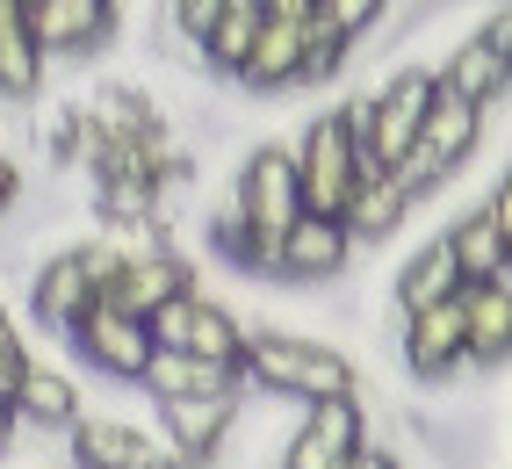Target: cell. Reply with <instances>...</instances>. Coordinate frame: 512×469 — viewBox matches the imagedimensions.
Masks as SVG:
<instances>
[{
	"instance_id": "1",
	"label": "cell",
	"mask_w": 512,
	"mask_h": 469,
	"mask_svg": "<svg viewBox=\"0 0 512 469\" xmlns=\"http://www.w3.org/2000/svg\"><path fill=\"white\" fill-rule=\"evenodd\" d=\"M238 376L253 390H267V397H289V405H318V397L361 390V368L332 340H318V332H275V325H253Z\"/></svg>"
},
{
	"instance_id": "2",
	"label": "cell",
	"mask_w": 512,
	"mask_h": 469,
	"mask_svg": "<svg viewBox=\"0 0 512 469\" xmlns=\"http://www.w3.org/2000/svg\"><path fill=\"white\" fill-rule=\"evenodd\" d=\"M109 282H116V253L87 231V239L58 246V253H44L37 267H29V318H37L51 340H65Z\"/></svg>"
},
{
	"instance_id": "3",
	"label": "cell",
	"mask_w": 512,
	"mask_h": 469,
	"mask_svg": "<svg viewBox=\"0 0 512 469\" xmlns=\"http://www.w3.org/2000/svg\"><path fill=\"white\" fill-rule=\"evenodd\" d=\"M145 332H152V347H181V354L224 361V368L246 361V340H253L246 311H238L231 296H210L202 282L181 289V296H166V304H152L145 311Z\"/></svg>"
},
{
	"instance_id": "4",
	"label": "cell",
	"mask_w": 512,
	"mask_h": 469,
	"mask_svg": "<svg viewBox=\"0 0 512 469\" xmlns=\"http://www.w3.org/2000/svg\"><path fill=\"white\" fill-rule=\"evenodd\" d=\"M296 188H303V210H325L339 217L347 210V195L361 181V138H354V109L347 102H332L318 109L311 123L296 130Z\"/></svg>"
},
{
	"instance_id": "5",
	"label": "cell",
	"mask_w": 512,
	"mask_h": 469,
	"mask_svg": "<svg viewBox=\"0 0 512 469\" xmlns=\"http://www.w3.org/2000/svg\"><path fill=\"white\" fill-rule=\"evenodd\" d=\"M231 203H238V217H246V231L275 253V239H282V224L303 210V188H296V152L282 145V138H260V145H246V159H238V174H231Z\"/></svg>"
},
{
	"instance_id": "6",
	"label": "cell",
	"mask_w": 512,
	"mask_h": 469,
	"mask_svg": "<svg viewBox=\"0 0 512 469\" xmlns=\"http://www.w3.org/2000/svg\"><path fill=\"white\" fill-rule=\"evenodd\" d=\"M354 239H347V224L325 217V210H296L282 224V239H275V260H267V275H275L282 289H325L339 282L354 267Z\"/></svg>"
},
{
	"instance_id": "7",
	"label": "cell",
	"mask_w": 512,
	"mask_h": 469,
	"mask_svg": "<svg viewBox=\"0 0 512 469\" xmlns=\"http://www.w3.org/2000/svg\"><path fill=\"white\" fill-rule=\"evenodd\" d=\"M65 347H73V354L94 368V376H109V383H123V390H138L145 361H152V332H145L138 311H123V304H109V296H94L87 318L65 332Z\"/></svg>"
},
{
	"instance_id": "8",
	"label": "cell",
	"mask_w": 512,
	"mask_h": 469,
	"mask_svg": "<svg viewBox=\"0 0 512 469\" xmlns=\"http://www.w3.org/2000/svg\"><path fill=\"white\" fill-rule=\"evenodd\" d=\"M29 37H37V51L58 65V58H109L123 44V8L116 0H37L29 8Z\"/></svg>"
},
{
	"instance_id": "9",
	"label": "cell",
	"mask_w": 512,
	"mask_h": 469,
	"mask_svg": "<svg viewBox=\"0 0 512 469\" xmlns=\"http://www.w3.org/2000/svg\"><path fill=\"white\" fill-rule=\"evenodd\" d=\"M505 58H512V8H484V22L433 65V87L462 94V102H505Z\"/></svg>"
},
{
	"instance_id": "10",
	"label": "cell",
	"mask_w": 512,
	"mask_h": 469,
	"mask_svg": "<svg viewBox=\"0 0 512 469\" xmlns=\"http://www.w3.org/2000/svg\"><path fill=\"white\" fill-rule=\"evenodd\" d=\"M397 361H404V376H412L419 390H440L448 376H462V289L455 296H440V304L426 311H404L397 318Z\"/></svg>"
},
{
	"instance_id": "11",
	"label": "cell",
	"mask_w": 512,
	"mask_h": 469,
	"mask_svg": "<svg viewBox=\"0 0 512 469\" xmlns=\"http://www.w3.org/2000/svg\"><path fill=\"white\" fill-rule=\"evenodd\" d=\"M512 354V282H462V361L476 376H505Z\"/></svg>"
},
{
	"instance_id": "12",
	"label": "cell",
	"mask_w": 512,
	"mask_h": 469,
	"mask_svg": "<svg viewBox=\"0 0 512 469\" xmlns=\"http://www.w3.org/2000/svg\"><path fill=\"white\" fill-rule=\"evenodd\" d=\"M231 405H238V390H217V397H159V441L174 448L188 469H210L217 462V441H224V426H231Z\"/></svg>"
},
{
	"instance_id": "13",
	"label": "cell",
	"mask_w": 512,
	"mask_h": 469,
	"mask_svg": "<svg viewBox=\"0 0 512 469\" xmlns=\"http://www.w3.org/2000/svg\"><path fill=\"white\" fill-rule=\"evenodd\" d=\"M202 275H195V260L188 253H174V246H152V253H130L123 267H116V282L101 289L109 304H123V311H152V304H166V296H181V289H195Z\"/></svg>"
},
{
	"instance_id": "14",
	"label": "cell",
	"mask_w": 512,
	"mask_h": 469,
	"mask_svg": "<svg viewBox=\"0 0 512 469\" xmlns=\"http://www.w3.org/2000/svg\"><path fill=\"white\" fill-rule=\"evenodd\" d=\"M87 412V397L80 383L65 376L58 361H44L37 347H29V368H22V383H15V426H37V433H65Z\"/></svg>"
},
{
	"instance_id": "15",
	"label": "cell",
	"mask_w": 512,
	"mask_h": 469,
	"mask_svg": "<svg viewBox=\"0 0 512 469\" xmlns=\"http://www.w3.org/2000/svg\"><path fill=\"white\" fill-rule=\"evenodd\" d=\"M145 448H152V433L116 412H80L65 426V469H130Z\"/></svg>"
},
{
	"instance_id": "16",
	"label": "cell",
	"mask_w": 512,
	"mask_h": 469,
	"mask_svg": "<svg viewBox=\"0 0 512 469\" xmlns=\"http://www.w3.org/2000/svg\"><path fill=\"white\" fill-rule=\"evenodd\" d=\"M246 376L224 361H202V354H181V347H152L145 376H138V397L159 405V397H217V390H238Z\"/></svg>"
},
{
	"instance_id": "17",
	"label": "cell",
	"mask_w": 512,
	"mask_h": 469,
	"mask_svg": "<svg viewBox=\"0 0 512 469\" xmlns=\"http://www.w3.org/2000/svg\"><path fill=\"white\" fill-rule=\"evenodd\" d=\"M419 145L448 166H469L476 159V145H484V102H462V94H448V87H433V102H426V123H419Z\"/></svg>"
},
{
	"instance_id": "18",
	"label": "cell",
	"mask_w": 512,
	"mask_h": 469,
	"mask_svg": "<svg viewBox=\"0 0 512 469\" xmlns=\"http://www.w3.org/2000/svg\"><path fill=\"white\" fill-rule=\"evenodd\" d=\"M412 217H419V203L397 188V174H383V181H354L347 210H339V224H347L354 246H390Z\"/></svg>"
},
{
	"instance_id": "19",
	"label": "cell",
	"mask_w": 512,
	"mask_h": 469,
	"mask_svg": "<svg viewBox=\"0 0 512 469\" xmlns=\"http://www.w3.org/2000/svg\"><path fill=\"white\" fill-rule=\"evenodd\" d=\"M44 80H51V58L29 37V8L0 0V102H37Z\"/></svg>"
},
{
	"instance_id": "20",
	"label": "cell",
	"mask_w": 512,
	"mask_h": 469,
	"mask_svg": "<svg viewBox=\"0 0 512 469\" xmlns=\"http://www.w3.org/2000/svg\"><path fill=\"white\" fill-rule=\"evenodd\" d=\"M440 239H448L462 282H512V239H505L484 210H462L448 231H440Z\"/></svg>"
},
{
	"instance_id": "21",
	"label": "cell",
	"mask_w": 512,
	"mask_h": 469,
	"mask_svg": "<svg viewBox=\"0 0 512 469\" xmlns=\"http://www.w3.org/2000/svg\"><path fill=\"white\" fill-rule=\"evenodd\" d=\"M455 289H462V267H455L448 239L433 231V239L390 275V304H397V318H404V311H426V304H440V296H455Z\"/></svg>"
},
{
	"instance_id": "22",
	"label": "cell",
	"mask_w": 512,
	"mask_h": 469,
	"mask_svg": "<svg viewBox=\"0 0 512 469\" xmlns=\"http://www.w3.org/2000/svg\"><path fill=\"white\" fill-rule=\"evenodd\" d=\"M383 15H390V0H311V22L332 29V37H347V44L375 37V22H383Z\"/></svg>"
},
{
	"instance_id": "23",
	"label": "cell",
	"mask_w": 512,
	"mask_h": 469,
	"mask_svg": "<svg viewBox=\"0 0 512 469\" xmlns=\"http://www.w3.org/2000/svg\"><path fill=\"white\" fill-rule=\"evenodd\" d=\"M217 8H224V0H166V29H181V37L202 44V29L217 22Z\"/></svg>"
},
{
	"instance_id": "24",
	"label": "cell",
	"mask_w": 512,
	"mask_h": 469,
	"mask_svg": "<svg viewBox=\"0 0 512 469\" xmlns=\"http://www.w3.org/2000/svg\"><path fill=\"white\" fill-rule=\"evenodd\" d=\"M397 462H404V455H397L390 441H375V433H368V441H361L347 462H339V469H397Z\"/></svg>"
},
{
	"instance_id": "25",
	"label": "cell",
	"mask_w": 512,
	"mask_h": 469,
	"mask_svg": "<svg viewBox=\"0 0 512 469\" xmlns=\"http://www.w3.org/2000/svg\"><path fill=\"white\" fill-rule=\"evenodd\" d=\"M22 368H29V340L0 347V397H8V405H15V383H22Z\"/></svg>"
},
{
	"instance_id": "26",
	"label": "cell",
	"mask_w": 512,
	"mask_h": 469,
	"mask_svg": "<svg viewBox=\"0 0 512 469\" xmlns=\"http://www.w3.org/2000/svg\"><path fill=\"white\" fill-rule=\"evenodd\" d=\"M15 195H22V166H15V152L0 145V217L15 210Z\"/></svg>"
},
{
	"instance_id": "27",
	"label": "cell",
	"mask_w": 512,
	"mask_h": 469,
	"mask_svg": "<svg viewBox=\"0 0 512 469\" xmlns=\"http://www.w3.org/2000/svg\"><path fill=\"white\" fill-rule=\"evenodd\" d=\"M260 15H275V22H311V0H260Z\"/></svg>"
},
{
	"instance_id": "28",
	"label": "cell",
	"mask_w": 512,
	"mask_h": 469,
	"mask_svg": "<svg viewBox=\"0 0 512 469\" xmlns=\"http://www.w3.org/2000/svg\"><path fill=\"white\" fill-rule=\"evenodd\" d=\"M130 469H188V462H181L174 448H166V441H152V448H145L138 462H130Z\"/></svg>"
},
{
	"instance_id": "29",
	"label": "cell",
	"mask_w": 512,
	"mask_h": 469,
	"mask_svg": "<svg viewBox=\"0 0 512 469\" xmlns=\"http://www.w3.org/2000/svg\"><path fill=\"white\" fill-rule=\"evenodd\" d=\"M15 433H22V426H15V405H8V397H0V462H8V448H15Z\"/></svg>"
},
{
	"instance_id": "30",
	"label": "cell",
	"mask_w": 512,
	"mask_h": 469,
	"mask_svg": "<svg viewBox=\"0 0 512 469\" xmlns=\"http://www.w3.org/2000/svg\"><path fill=\"white\" fill-rule=\"evenodd\" d=\"M22 8H37V0H22Z\"/></svg>"
},
{
	"instance_id": "31",
	"label": "cell",
	"mask_w": 512,
	"mask_h": 469,
	"mask_svg": "<svg viewBox=\"0 0 512 469\" xmlns=\"http://www.w3.org/2000/svg\"><path fill=\"white\" fill-rule=\"evenodd\" d=\"M116 8H123V0H116Z\"/></svg>"
}]
</instances>
